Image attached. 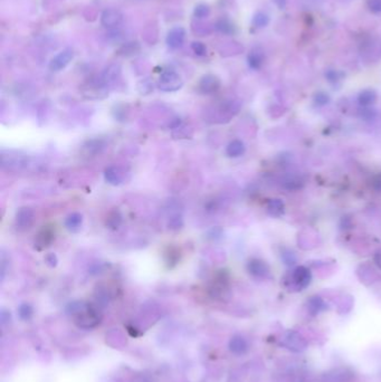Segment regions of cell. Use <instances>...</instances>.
Here are the masks:
<instances>
[{"label":"cell","mask_w":381,"mask_h":382,"mask_svg":"<svg viewBox=\"0 0 381 382\" xmlns=\"http://www.w3.org/2000/svg\"><path fill=\"white\" fill-rule=\"evenodd\" d=\"M138 91L140 92V94L148 95L150 94V93L154 92V83H152L150 79L142 80L141 82H139Z\"/></svg>","instance_id":"4316f807"},{"label":"cell","mask_w":381,"mask_h":382,"mask_svg":"<svg viewBox=\"0 0 381 382\" xmlns=\"http://www.w3.org/2000/svg\"><path fill=\"white\" fill-rule=\"evenodd\" d=\"M183 86V81L181 76L175 70H165L159 80H158V87L162 92L171 93L179 91Z\"/></svg>","instance_id":"6da1fadb"},{"label":"cell","mask_w":381,"mask_h":382,"mask_svg":"<svg viewBox=\"0 0 381 382\" xmlns=\"http://www.w3.org/2000/svg\"><path fill=\"white\" fill-rule=\"evenodd\" d=\"M325 78L328 79V81L331 82V83H335V82H337V81L344 78V74L339 72V70L329 69L328 72L325 73Z\"/></svg>","instance_id":"f1b7e54d"},{"label":"cell","mask_w":381,"mask_h":382,"mask_svg":"<svg viewBox=\"0 0 381 382\" xmlns=\"http://www.w3.org/2000/svg\"><path fill=\"white\" fill-rule=\"evenodd\" d=\"M268 210L272 216H280L283 214V203L279 199H273L270 201Z\"/></svg>","instance_id":"d4e9b609"},{"label":"cell","mask_w":381,"mask_h":382,"mask_svg":"<svg viewBox=\"0 0 381 382\" xmlns=\"http://www.w3.org/2000/svg\"><path fill=\"white\" fill-rule=\"evenodd\" d=\"M192 48H193V51H194L196 55H198V56H205L207 54L206 46L200 42H194L193 45H192Z\"/></svg>","instance_id":"f546056e"},{"label":"cell","mask_w":381,"mask_h":382,"mask_svg":"<svg viewBox=\"0 0 381 382\" xmlns=\"http://www.w3.org/2000/svg\"><path fill=\"white\" fill-rule=\"evenodd\" d=\"M123 15L118 9H106L103 12L101 16V24L105 28L112 29L117 28V27L122 23Z\"/></svg>","instance_id":"52a82bcc"},{"label":"cell","mask_w":381,"mask_h":382,"mask_svg":"<svg viewBox=\"0 0 381 382\" xmlns=\"http://www.w3.org/2000/svg\"><path fill=\"white\" fill-rule=\"evenodd\" d=\"M184 37H186V30L182 27H175L170 31L168 32L167 36V44L170 48L177 50V48L181 47L184 42Z\"/></svg>","instance_id":"7c38bea8"},{"label":"cell","mask_w":381,"mask_h":382,"mask_svg":"<svg viewBox=\"0 0 381 382\" xmlns=\"http://www.w3.org/2000/svg\"><path fill=\"white\" fill-rule=\"evenodd\" d=\"M270 23V17L265 13H257L254 15L253 18V26L256 28H263Z\"/></svg>","instance_id":"cb8c5ba5"},{"label":"cell","mask_w":381,"mask_h":382,"mask_svg":"<svg viewBox=\"0 0 381 382\" xmlns=\"http://www.w3.org/2000/svg\"><path fill=\"white\" fill-rule=\"evenodd\" d=\"M31 313H32V309H31L30 305H28V304H23L19 308V315L23 319H28L29 316L31 315Z\"/></svg>","instance_id":"836d02e7"},{"label":"cell","mask_w":381,"mask_h":382,"mask_svg":"<svg viewBox=\"0 0 381 382\" xmlns=\"http://www.w3.org/2000/svg\"><path fill=\"white\" fill-rule=\"evenodd\" d=\"M323 308H324V303L320 297H312L309 301L310 313L313 314V315L320 313V311L323 310Z\"/></svg>","instance_id":"484cf974"},{"label":"cell","mask_w":381,"mask_h":382,"mask_svg":"<svg viewBox=\"0 0 381 382\" xmlns=\"http://www.w3.org/2000/svg\"><path fill=\"white\" fill-rule=\"evenodd\" d=\"M367 6L370 12L373 14L381 13V0H368Z\"/></svg>","instance_id":"4dcf8cb0"},{"label":"cell","mask_w":381,"mask_h":382,"mask_svg":"<svg viewBox=\"0 0 381 382\" xmlns=\"http://www.w3.org/2000/svg\"><path fill=\"white\" fill-rule=\"evenodd\" d=\"M120 75H121V66L119 64H111L102 73L100 79L108 87L120 78Z\"/></svg>","instance_id":"5bb4252c"},{"label":"cell","mask_w":381,"mask_h":382,"mask_svg":"<svg viewBox=\"0 0 381 382\" xmlns=\"http://www.w3.org/2000/svg\"><path fill=\"white\" fill-rule=\"evenodd\" d=\"M373 187L378 190H381V174L373 179Z\"/></svg>","instance_id":"d590c367"},{"label":"cell","mask_w":381,"mask_h":382,"mask_svg":"<svg viewBox=\"0 0 381 382\" xmlns=\"http://www.w3.org/2000/svg\"><path fill=\"white\" fill-rule=\"evenodd\" d=\"M292 278L294 286H295L297 290L301 291L303 288H306L310 284V282H311V273H310L307 267L300 266L294 270Z\"/></svg>","instance_id":"8fae6325"},{"label":"cell","mask_w":381,"mask_h":382,"mask_svg":"<svg viewBox=\"0 0 381 382\" xmlns=\"http://www.w3.org/2000/svg\"><path fill=\"white\" fill-rule=\"evenodd\" d=\"M105 181L111 185H121L130 179V172L122 166H110L104 171Z\"/></svg>","instance_id":"277c9868"},{"label":"cell","mask_w":381,"mask_h":382,"mask_svg":"<svg viewBox=\"0 0 381 382\" xmlns=\"http://www.w3.org/2000/svg\"><path fill=\"white\" fill-rule=\"evenodd\" d=\"M222 234V231L219 228V227H214L213 229H210V231L207 233V238L209 239H218Z\"/></svg>","instance_id":"e575fe53"},{"label":"cell","mask_w":381,"mask_h":382,"mask_svg":"<svg viewBox=\"0 0 381 382\" xmlns=\"http://www.w3.org/2000/svg\"><path fill=\"white\" fill-rule=\"evenodd\" d=\"M182 226H183V219H182V216L179 214V212L172 214L170 217H169L168 227L170 231H179V229L182 228Z\"/></svg>","instance_id":"7402d4cb"},{"label":"cell","mask_w":381,"mask_h":382,"mask_svg":"<svg viewBox=\"0 0 381 382\" xmlns=\"http://www.w3.org/2000/svg\"><path fill=\"white\" fill-rule=\"evenodd\" d=\"M194 14H195L196 18L204 19V18H207L209 16L210 8L205 4H199V5H197V6H196Z\"/></svg>","instance_id":"83f0119b"},{"label":"cell","mask_w":381,"mask_h":382,"mask_svg":"<svg viewBox=\"0 0 381 382\" xmlns=\"http://www.w3.org/2000/svg\"><path fill=\"white\" fill-rule=\"evenodd\" d=\"M231 350L235 353L242 354L244 352H246L247 350V343L245 341L243 337L241 336H235L234 339L231 341Z\"/></svg>","instance_id":"44dd1931"},{"label":"cell","mask_w":381,"mask_h":382,"mask_svg":"<svg viewBox=\"0 0 381 382\" xmlns=\"http://www.w3.org/2000/svg\"><path fill=\"white\" fill-rule=\"evenodd\" d=\"M282 346L293 352H302L307 349L308 342L303 335L295 331H288L282 339Z\"/></svg>","instance_id":"5b68a950"},{"label":"cell","mask_w":381,"mask_h":382,"mask_svg":"<svg viewBox=\"0 0 381 382\" xmlns=\"http://www.w3.org/2000/svg\"><path fill=\"white\" fill-rule=\"evenodd\" d=\"M35 212L30 207H21L16 212L15 226L18 232H27L34 225Z\"/></svg>","instance_id":"3957f363"},{"label":"cell","mask_w":381,"mask_h":382,"mask_svg":"<svg viewBox=\"0 0 381 382\" xmlns=\"http://www.w3.org/2000/svg\"><path fill=\"white\" fill-rule=\"evenodd\" d=\"M45 264L51 267V269H54V267H56L58 265V258L55 253H48L46 256H45Z\"/></svg>","instance_id":"1f68e13d"},{"label":"cell","mask_w":381,"mask_h":382,"mask_svg":"<svg viewBox=\"0 0 381 382\" xmlns=\"http://www.w3.org/2000/svg\"><path fill=\"white\" fill-rule=\"evenodd\" d=\"M84 146V151L86 155H97V154H101V152L104 150V148L106 146V143L103 140L101 139H93V140H90L86 142V143L83 145Z\"/></svg>","instance_id":"ac0fdd59"},{"label":"cell","mask_w":381,"mask_h":382,"mask_svg":"<svg viewBox=\"0 0 381 382\" xmlns=\"http://www.w3.org/2000/svg\"><path fill=\"white\" fill-rule=\"evenodd\" d=\"M180 257H181L180 250H179V248H177L175 246L167 247V249L165 250V253H163L165 263L168 267H170V269L175 267L179 263V261H180Z\"/></svg>","instance_id":"2e32d148"},{"label":"cell","mask_w":381,"mask_h":382,"mask_svg":"<svg viewBox=\"0 0 381 382\" xmlns=\"http://www.w3.org/2000/svg\"><path fill=\"white\" fill-rule=\"evenodd\" d=\"M245 150H246V148H245V144L242 141L234 140L227 145L226 155L230 158H238L245 154Z\"/></svg>","instance_id":"d6986e66"},{"label":"cell","mask_w":381,"mask_h":382,"mask_svg":"<svg viewBox=\"0 0 381 382\" xmlns=\"http://www.w3.org/2000/svg\"><path fill=\"white\" fill-rule=\"evenodd\" d=\"M123 222V216L118 208H114L108 212L105 219V226L111 229V231H117L122 225Z\"/></svg>","instance_id":"9a60e30c"},{"label":"cell","mask_w":381,"mask_h":382,"mask_svg":"<svg viewBox=\"0 0 381 382\" xmlns=\"http://www.w3.org/2000/svg\"><path fill=\"white\" fill-rule=\"evenodd\" d=\"M274 2L277 4V6H279L282 9V8H284L286 0H274Z\"/></svg>","instance_id":"8d00e7d4"},{"label":"cell","mask_w":381,"mask_h":382,"mask_svg":"<svg viewBox=\"0 0 381 382\" xmlns=\"http://www.w3.org/2000/svg\"><path fill=\"white\" fill-rule=\"evenodd\" d=\"M264 52L260 50V48H254V50L248 54L247 56V62L250 68L253 69H259L262 67V65L264 63Z\"/></svg>","instance_id":"e0dca14e"},{"label":"cell","mask_w":381,"mask_h":382,"mask_svg":"<svg viewBox=\"0 0 381 382\" xmlns=\"http://www.w3.org/2000/svg\"><path fill=\"white\" fill-rule=\"evenodd\" d=\"M74 57V52L72 50H64L54 57L50 63V69L52 72H59L64 69L70 63Z\"/></svg>","instance_id":"ba28073f"},{"label":"cell","mask_w":381,"mask_h":382,"mask_svg":"<svg viewBox=\"0 0 381 382\" xmlns=\"http://www.w3.org/2000/svg\"><path fill=\"white\" fill-rule=\"evenodd\" d=\"M375 100H377V94H375V92L372 90L362 91L358 97L359 103H360V104L363 106H369L373 104Z\"/></svg>","instance_id":"ffe728a7"},{"label":"cell","mask_w":381,"mask_h":382,"mask_svg":"<svg viewBox=\"0 0 381 382\" xmlns=\"http://www.w3.org/2000/svg\"><path fill=\"white\" fill-rule=\"evenodd\" d=\"M82 94L88 100H102L107 96V86L101 79L91 80L82 87Z\"/></svg>","instance_id":"7a4b0ae2"},{"label":"cell","mask_w":381,"mask_h":382,"mask_svg":"<svg viewBox=\"0 0 381 382\" xmlns=\"http://www.w3.org/2000/svg\"><path fill=\"white\" fill-rule=\"evenodd\" d=\"M216 28L218 31L226 35H231L234 31H235V27H234V25L231 23V21L227 19H220L217 21Z\"/></svg>","instance_id":"603a6c76"},{"label":"cell","mask_w":381,"mask_h":382,"mask_svg":"<svg viewBox=\"0 0 381 382\" xmlns=\"http://www.w3.org/2000/svg\"><path fill=\"white\" fill-rule=\"evenodd\" d=\"M54 238H55V234H54L53 229L50 227H43L41 231L37 233L35 237V248L42 250L50 247L54 241Z\"/></svg>","instance_id":"30bf717a"},{"label":"cell","mask_w":381,"mask_h":382,"mask_svg":"<svg viewBox=\"0 0 381 382\" xmlns=\"http://www.w3.org/2000/svg\"><path fill=\"white\" fill-rule=\"evenodd\" d=\"M220 87V81L218 78L215 75L211 74H207L204 75L203 78L200 79L199 84H198V90L201 93V94L205 95H210L213 93L218 91Z\"/></svg>","instance_id":"8992f818"},{"label":"cell","mask_w":381,"mask_h":382,"mask_svg":"<svg viewBox=\"0 0 381 382\" xmlns=\"http://www.w3.org/2000/svg\"><path fill=\"white\" fill-rule=\"evenodd\" d=\"M314 101L319 105H324V104H326V103H329L330 97H329L328 94H325V93L319 92V93H317V94H315Z\"/></svg>","instance_id":"d6a6232c"},{"label":"cell","mask_w":381,"mask_h":382,"mask_svg":"<svg viewBox=\"0 0 381 382\" xmlns=\"http://www.w3.org/2000/svg\"><path fill=\"white\" fill-rule=\"evenodd\" d=\"M247 271L250 275L258 278H266L270 277L271 271L269 265L265 261L260 260L258 258H253L248 260L247 263Z\"/></svg>","instance_id":"9c48e42d"},{"label":"cell","mask_w":381,"mask_h":382,"mask_svg":"<svg viewBox=\"0 0 381 382\" xmlns=\"http://www.w3.org/2000/svg\"><path fill=\"white\" fill-rule=\"evenodd\" d=\"M83 216L80 212H72L64 220V226L69 233L78 234L83 227Z\"/></svg>","instance_id":"4fadbf2b"}]
</instances>
